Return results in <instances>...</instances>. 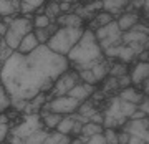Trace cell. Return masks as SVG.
<instances>
[{"label": "cell", "instance_id": "obj_13", "mask_svg": "<svg viewBox=\"0 0 149 144\" xmlns=\"http://www.w3.org/2000/svg\"><path fill=\"white\" fill-rule=\"evenodd\" d=\"M56 23L60 27H73V28H80L83 27V18L78 13H61L56 18Z\"/></svg>", "mask_w": 149, "mask_h": 144}, {"label": "cell", "instance_id": "obj_28", "mask_svg": "<svg viewBox=\"0 0 149 144\" xmlns=\"http://www.w3.org/2000/svg\"><path fill=\"white\" fill-rule=\"evenodd\" d=\"M118 129L113 128H104V138H106V144H119L118 143Z\"/></svg>", "mask_w": 149, "mask_h": 144}, {"label": "cell", "instance_id": "obj_40", "mask_svg": "<svg viewBox=\"0 0 149 144\" xmlns=\"http://www.w3.org/2000/svg\"><path fill=\"white\" fill-rule=\"evenodd\" d=\"M7 30H8V25H7L5 22H0V37H5Z\"/></svg>", "mask_w": 149, "mask_h": 144}, {"label": "cell", "instance_id": "obj_17", "mask_svg": "<svg viewBox=\"0 0 149 144\" xmlns=\"http://www.w3.org/2000/svg\"><path fill=\"white\" fill-rule=\"evenodd\" d=\"M74 123H76L74 114H66V116H63V119L60 121V124L56 126L55 131H58V133H61V134H66V136H71V131H73Z\"/></svg>", "mask_w": 149, "mask_h": 144}, {"label": "cell", "instance_id": "obj_24", "mask_svg": "<svg viewBox=\"0 0 149 144\" xmlns=\"http://www.w3.org/2000/svg\"><path fill=\"white\" fill-rule=\"evenodd\" d=\"M10 106H12V99H10V96L7 95L5 88H3L2 81H0V114L3 111H7Z\"/></svg>", "mask_w": 149, "mask_h": 144}, {"label": "cell", "instance_id": "obj_23", "mask_svg": "<svg viewBox=\"0 0 149 144\" xmlns=\"http://www.w3.org/2000/svg\"><path fill=\"white\" fill-rule=\"evenodd\" d=\"M113 20V15L109 13V12H98L95 17V25L96 28H100V27H104V25H109Z\"/></svg>", "mask_w": 149, "mask_h": 144}, {"label": "cell", "instance_id": "obj_34", "mask_svg": "<svg viewBox=\"0 0 149 144\" xmlns=\"http://www.w3.org/2000/svg\"><path fill=\"white\" fill-rule=\"evenodd\" d=\"M139 109L146 114V116L149 118V96H144V99H143V103L139 104Z\"/></svg>", "mask_w": 149, "mask_h": 144}, {"label": "cell", "instance_id": "obj_20", "mask_svg": "<svg viewBox=\"0 0 149 144\" xmlns=\"http://www.w3.org/2000/svg\"><path fill=\"white\" fill-rule=\"evenodd\" d=\"M43 144H71V138L58 133V131H53V133H48Z\"/></svg>", "mask_w": 149, "mask_h": 144}, {"label": "cell", "instance_id": "obj_37", "mask_svg": "<svg viewBox=\"0 0 149 144\" xmlns=\"http://www.w3.org/2000/svg\"><path fill=\"white\" fill-rule=\"evenodd\" d=\"M139 61H146V63H149V50L148 48H144L143 51L139 53Z\"/></svg>", "mask_w": 149, "mask_h": 144}, {"label": "cell", "instance_id": "obj_4", "mask_svg": "<svg viewBox=\"0 0 149 144\" xmlns=\"http://www.w3.org/2000/svg\"><path fill=\"white\" fill-rule=\"evenodd\" d=\"M32 32H33V22L30 18H27V17H18L8 25V30H7L5 37H3V42L12 50H17L22 42V38H25L28 33Z\"/></svg>", "mask_w": 149, "mask_h": 144}, {"label": "cell", "instance_id": "obj_43", "mask_svg": "<svg viewBox=\"0 0 149 144\" xmlns=\"http://www.w3.org/2000/svg\"><path fill=\"white\" fill-rule=\"evenodd\" d=\"M2 42H3V37H0V45H2Z\"/></svg>", "mask_w": 149, "mask_h": 144}, {"label": "cell", "instance_id": "obj_8", "mask_svg": "<svg viewBox=\"0 0 149 144\" xmlns=\"http://www.w3.org/2000/svg\"><path fill=\"white\" fill-rule=\"evenodd\" d=\"M93 93H95V86L88 85V83H78V85H74L71 90H70L68 96H71V98H74L76 101L80 103H85L88 98H91L93 96Z\"/></svg>", "mask_w": 149, "mask_h": 144}, {"label": "cell", "instance_id": "obj_44", "mask_svg": "<svg viewBox=\"0 0 149 144\" xmlns=\"http://www.w3.org/2000/svg\"><path fill=\"white\" fill-rule=\"evenodd\" d=\"M0 144H8V143H0Z\"/></svg>", "mask_w": 149, "mask_h": 144}, {"label": "cell", "instance_id": "obj_3", "mask_svg": "<svg viewBox=\"0 0 149 144\" xmlns=\"http://www.w3.org/2000/svg\"><path fill=\"white\" fill-rule=\"evenodd\" d=\"M85 32V28H73V27H60L56 32L50 37V40L47 42V47L55 51V53L61 55V56H68V53L71 51V48L80 42L81 35Z\"/></svg>", "mask_w": 149, "mask_h": 144}, {"label": "cell", "instance_id": "obj_2", "mask_svg": "<svg viewBox=\"0 0 149 144\" xmlns=\"http://www.w3.org/2000/svg\"><path fill=\"white\" fill-rule=\"evenodd\" d=\"M66 58H68V61L76 65L78 70H88L93 68L96 63L103 61L106 56H104V51H103L95 32L86 28L81 35L80 42L71 48V51L68 53Z\"/></svg>", "mask_w": 149, "mask_h": 144}, {"label": "cell", "instance_id": "obj_18", "mask_svg": "<svg viewBox=\"0 0 149 144\" xmlns=\"http://www.w3.org/2000/svg\"><path fill=\"white\" fill-rule=\"evenodd\" d=\"M103 2V8L104 12H109V13H118L121 12L124 7H128V2L129 0H101Z\"/></svg>", "mask_w": 149, "mask_h": 144}, {"label": "cell", "instance_id": "obj_32", "mask_svg": "<svg viewBox=\"0 0 149 144\" xmlns=\"http://www.w3.org/2000/svg\"><path fill=\"white\" fill-rule=\"evenodd\" d=\"M90 121L91 123H95V124H103V126H104V114L100 113V111H95L90 116Z\"/></svg>", "mask_w": 149, "mask_h": 144}, {"label": "cell", "instance_id": "obj_22", "mask_svg": "<svg viewBox=\"0 0 149 144\" xmlns=\"http://www.w3.org/2000/svg\"><path fill=\"white\" fill-rule=\"evenodd\" d=\"M47 136H48V131H45V128H43L40 131H37L35 134L28 136L27 139H23V144H43Z\"/></svg>", "mask_w": 149, "mask_h": 144}, {"label": "cell", "instance_id": "obj_31", "mask_svg": "<svg viewBox=\"0 0 149 144\" xmlns=\"http://www.w3.org/2000/svg\"><path fill=\"white\" fill-rule=\"evenodd\" d=\"M10 134V126L8 123H0V143H5Z\"/></svg>", "mask_w": 149, "mask_h": 144}, {"label": "cell", "instance_id": "obj_35", "mask_svg": "<svg viewBox=\"0 0 149 144\" xmlns=\"http://www.w3.org/2000/svg\"><path fill=\"white\" fill-rule=\"evenodd\" d=\"M144 118H148V116H146V114H144V113L138 108V109L131 114V118H129V119H144Z\"/></svg>", "mask_w": 149, "mask_h": 144}, {"label": "cell", "instance_id": "obj_9", "mask_svg": "<svg viewBox=\"0 0 149 144\" xmlns=\"http://www.w3.org/2000/svg\"><path fill=\"white\" fill-rule=\"evenodd\" d=\"M129 76H131V81H133L134 86H141L143 81L146 78H149V63H146V61H138L133 66Z\"/></svg>", "mask_w": 149, "mask_h": 144}, {"label": "cell", "instance_id": "obj_10", "mask_svg": "<svg viewBox=\"0 0 149 144\" xmlns=\"http://www.w3.org/2000/svg\"><path fill=\"white\" fill-rule=\"evenodd\" d=\"M138 22H139L138 13H134V12H126V13H123V15L118 18L116 23H118V28L121 30V33H124V32L133 30V28L138 25Z\"/></svg>", "mask_w": 149, "mask_h": 144}, {"label": "cell", "instance_id": "obj_7", "mask_svg": "<svg viewBox=\"0 0 149 144\" xmlns=\"http://www.w3.org/2000/svg\"><path fill=\"white\" fill-rule=\"evenodd\" d=\"M78 81H80V73L78 71H65L63 75L60 76L58 80L55 81L53 88H52V93H53V98L55 96H65L68 95L70 90L73 88L74 85H78Z\"/></svg>", "mask_w": 149, "mask_h": 144}, {"label": "cell", "instance_id": "obj_27", "mask_svg": "<svg viewBox=\"0 0 149 144\" xmlns=\"http://www.w3.org/2000/svg\"><path fill=\"white\" fill-rule=\"evenodd\" d=\"M45 15H47L50 20L55 18V17L58 18V17L61 15V12H60V3H56V2H50V3L47 5V13H45Z\"/></svg>", "mask_w": 149, "mask_h": 144}, {"label": "cell", "instance_id": "obj_38", "mask_svg": "<svg viewBox=\"0 0 149 144\" xmlns=\"http://www.w3.org/2000/svg\"><path fill=\"white\" fill-rule=\"evenodd\" d=\"M141 88H143V95L144 96H149V78H146V80L143 81Z\"/></svg>", "mask_w": 149, "mask_h": 144}, {"label": "cell", "instance_id": "obj_42", "mask_svg": "<svg viewBox=\"0 0 149 144\" xmlns=\"http://www.w3.org/2000/svg\"><path fill=\"white\" fill-rule=\"evenodd\" d=\"M0 123H7V118L3 114H0Z\"/></svg>", "mask_w": 149, "mask_h": 144}, {"label": "cell", "instance_id": "obj_29", "mask_svg": "<svg viewBox=\"0 0 149 144\" xmlns=\"http://www.w3.org/2000/svg\"><path fill=\"white\" fill-rule=\"evenodd\" d=\"M85 144H106V138H104V131L100 134H95L85 141Z\"/></svg>", "mask_w": 149, "mask_h": 144}, {"label": "cell", "instance_id": "obj_12", "mask_svg": "<svg viewBox=\"0 0 149 144\" xmlns=\"http://www.w3.org/2000/svg\"><path fill=\"white\" fill-rule=\"evenodd\" d=\"M118 96H119L121 99H124V101L136 104V106H139V104L143 103V99H144L143 91H138L136 88H134V86H129V88L119 90V95H118Z\"/></svg>", "mask_w": 149, "mask_h": 144}, {"label": "cell", "instance_id": "obj_1", "mask_svg": "<svg viewBox=\"0 0 149 144\" xmlns=\"http://www.w3.org/2000/svg\"><path fill=\"white\" fill-rule=\"evenodd\" d=\"M68 68L66 56L52 51L47 45H40L28 55L13 51L0 68V81L10 99L30 101L40 93L52 90Z\"/></svg>", "mask_w": 149, "mask_h": 144}, {"label": "cell", "instance_id": "obj_25", "mask_svg": "<svg viewBox=\"0 0 149 144\" xmlns=\"http://www.w3.org/2000/svg\"><path fill=\"white\" fill-rule=\"evenodd\" d=\"M50 25H52V20H50L45 13L37 15L35 20H33V28H48Z\"/></svg>", "mask_w": 149, "mask_h": 144}, {"label": "cell", "instance_id": "obj_36", "mask_svg": "<svg viewBox=\"0 0 149 144\" xmlns=\"http://www.w3.org/2000/svg\"><path fill=\"white\" fill-rule=\"evenodd\" d=\"M70 8H71V3H68V2H60V12L61 13H70Z\"/></svg>", "mask_w": 149, "mask_h": 144}, {"label": "cell", "instance_id": "obj_16", "mask_svg": "<svg viewBox=\"0 0 149 144\" xmlns=\"http://www.w3.org/2000/svg\"><path fill=\"white\" fill-rule=\"evenodd\" d=\"M109 68H111V66L108 65L106 58L103 60V61H100V63H96L95 66L91 68V71H93V75H95L98 83H103V81L109 76Z\"/></svg>", "mask_w": 149, "mask_h": 144}, {"label": "cell", "instance_id": "obj_41", "mask_svg": "<svg viewBox=\"0 0 149 144\" xmlns=\"http://www.w3.org/2000/svg\"><path fill=\"white\" fill-rule=\"evenodd\" d=\"M143 10H144V13L149 17V0H144V3H143Z\"/></svg>", "mask_w": 149, "mask_h": 144}, {"label": "cell", "instance_id": "obj_15", "mask_svg": "<svg viewBox=\"0 0 149 144\" xmlns=\"http://www.w3.org/2000/svg\"><path fill=\"white\" fill-rule=\"evenodd\" d=\"M20 0H0V17H8L20 12Z\"/></svg>", "mask_w": 149, "mask_h": 144}, {"label": "cell", "instance_id": "obj_21", "mask_svg": "<svg viewBox=\"0 0 149 144\" xmlns=\"http://www.w3.org/2000/svg\"><path fill=\"white\" fill-rule=\"evenodd\" d=\"M47 0H22V5H20V12L23 13H30V12H35L37 8L45 3Z\"/></svg>", "mask_w": 149, "mask_h": 144}, {"label": "cell", "instance_id": "obj_6", "mask_svg": "<svg viewBox=\"0 0 149 144\" xmlns=\"http://www.w3.org/2000/svg\"><path fill=\"white\" fill-rule=\"evenodd\" d=\"M40 129H43V123H42L40 114H27L22 119V123L17 128H13V131L10 134H15V136H18L22 139H27L28 136L35 134Z\"/></svg>", "mask_w": 149, "mask_h": 144}, {"label": "cell", "instance_id": "obj_14", "mask_svg": "<svg viewBox=\"0 0 149 144\" xmlns=\"http://www.w3.org/2000/svg\"><path fill=\"white\" fill-rule=\"evenodd\" d=\"M40 118H42V123H43V128L45 129H56L60 121L63 119L61 114L52 113V111H42L40 113Z\"/></svg>", "mask_w": 149, "mask_h": 144}, {"label": "cell", "instance_id": "obj_26", "mask_svg": "<svg viewBox=\"0 0 149 144\" xmlns=\"http://www.w3.org/2000/svg\"><path fill=\"white\" fill-rule=\"evenodd\" d=\"M103 90H104V93H111V91H114V90H119L118 78H114V76H108L106 80L103 81Z\"/></svg>", "mask_w": 149, "mask_h": 144}, {"label": "cell", "instance_id": "obj_5", "mask_svg": "<svg viewBox=\"0 0 149 144\" xmlns=\"http://www.w3.org/2000/svg\"><path fill=\"white\" fill-rule=\"evenodd\" d=\"M81 103L76 101L74 98L65 95V96H55L50 101L43 106L42 111H52V113H58L61 116H66V114H73V113L78 111Z\"/></svg>", "mask_w": 149, "mask_h": 144}, {"label": "cell", "instance_id": "obj_19", "mask_svg": "<svg viewBox=\"0 0 149 144\" xmlns=\"http://www.w3.org/2000/svg\"><path fill=\"white\" fill-rule=\"evenodd\" d=\"M104 131V126L103 124H95V123H91V121H88V123L83 124V129H81V138L88 139L91 138V136H95V134H100Z\"/></svg>", "mask_w": 149, "mask_h": 144}, {"label": "cell", "instance_id": "obj_39", "mask_svg": "<svg viewBox=\"0 0 149 144\" xmlns=\"http://www.w3.org/2000/svg\"><path fill=\"white\" fill-rule=\"evenodd\" d=\"M128 144H144V141L139 138V136H131V138H129V143H128Z\"/></svg>", "mask_w": 149, "mask_h": 144}, {"label": "cell", "instance_id": "obj_30", "mask_svg": "<svg viewBox=\"0 0 149 144\" xmlns=\"http://www.w3.org/2000/svg\"><path fill=\"white\" fill-rule=\"evenodd\" d=\"M118 85H119V90H124V88H129L133 86V81H131V76L126 73V75L118 76Z\"/></svg>", "mask_w": 149, "mask_h": 144}, {"label": "cell", "instance_id": "obj_33", "mask_svg": "<svg viewBox=\"0 0 149 144\" xmlns=\"http://www.w3.org/2000/svg\"><path fill=\"white\" fill-rule=\"evenodd\" d=\"M129 138H131V134L126 133V131H123V129L118 133V143H119V144H128L129 143Z\"/></svg>", "mask_w": 149, "mask_h": 144}, {"label": "cell", "instance_id": "obj_11", "mask_svg": "<svg viewBox=\"0 0 149 144\" xmlns=\"http://www.w3.org/2000/svg\"><path fill=\"white\" fill-rule=\"evenodd\" d=\"M38 47H40V42L37 40L35 33L32 32V33H28L25 38H22L20 45H18V48H17L15 51H18L22 55H28V53H32V51H35Z\"/></svg>", "mask_w": 149, "mask_h": 144}]
</instances>
